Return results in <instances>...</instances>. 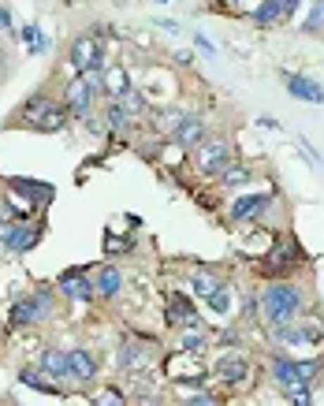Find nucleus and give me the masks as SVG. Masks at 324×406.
Here are the masks:
<instances>
[{"label": "nucleus", "mask_w": 324, "mask_h": 406, "mask_svg": "<svg viewBox=\"0 0 324 406\" xmlns=\"http://www.w3.org/2000/svg\"><path fill=\"white\" fill-rule=\"evenodd\" d=\"M302 306H306V295L298 291L294 283H272L261 295V313L272 328H276V324H291L298 313H302Z\"/></svg>", "instance_id": "obj_1"}, {"label": "nucleus", "mask_w": 324, "mask_h": 406, "mask_svg": "<svg viewBox=\"0 0 324 406\" xmlns=\"http://www.w3.org/2000/svg\"><path fill=\"white\" fill-rule=\"evenodd\" d=\"M231 161H235V146L228 138H205L198 146V156H194L201 176H220Z\"/></svg>", "instance_id": "obj_2"}, {"label": "nucleus", "mask_w": 324, "mask_h": 406, "mask_svg": "<svg viewBox=\"0 0 324 406\" xmlns=\"http://www.w3.org/2000/svg\"><path fill=\"white\" fill-rule=\"evenodd\" d=\"M71 68L79 71V75H105V49L97 45V37H75L71 42Z\"/></svg>", "instance_id": "obj_3"}, {"label": "nucleus", "mask_w": 324, "mask_h": 406, "mask_svg": "<svg viewBox=\"0 0 324 406\" xmlns=\"http://www.w3.org/2000/svg\"><path fill=\"white\" fill-rule=\"evenodd\" d=\"M49 313H53V295H49V291H37V295H27V298H19V302L11 306L8 324H11V328H23V324L45 321Z\"/></svg>", "instance_id": "obj_4"}, {"label": "nucleus", "mask_w": 324, "mask_h": 406, "mask_svg": "<svg viewBox=\"0 0 324 406\" xmlns=\"http://www.w3.org/2000/svg\"><path fill=\"white\" fill-rule=\"evenodd\" d=\"M101 90V75H75L71 86H68V109L71 116H79V120H86L89 109H94V94Z\"/></svg>", "instance_id": "obj_5"}, {"label": "nucleus", "mask_w": 324, "mask_h": 406, "mask_svg": "<svg viewBox=\"0 0 324 406\" xmlns=\"http://www.w3.org/2000/svg\"><path fill=\"white\" fill-rule=\"evenodd\" d=\"M60 291L68 295L71 302H79V306H89V298L97 295V287H94V280H89L86 272L71 269V272H63V276H60Z\"/></svg>", "instance_id": "obj_6"}, {"label": "nucleus", "mask_w": 324, "mask_h": 406, "mask_svg": "<svg viewBox=\"0 0 324 406\" xmlns=\"http://www.w3.org/2000/svg\"><path fill=\"white\" fill-rule=\"evenodd\" d=\"M37 239H42V231H37V228H27L23 220H19V224H11V228H0V242H4L11 254H27V250H34Z\"/></svg>", "instance_id": "obj_7"}, {"label": "nucleus", "mask_w": 324, "mask_h": 406, "mask_svg": "<svg viewBox=\"0 0 324 406\" xmlns=\"http://www.w3.org/2000/svg\"><path fill=\"white\" fill-rule=\"evenodd\" d=\"M172 138H175V146H183V149H198L205 142V120L201 116H183L179 127L172 130Z\"/></svg>", "instance_id": "obj_8"}, {"label": "nucleus", "mask_w": 324, "mask_h": 406, "mask_svg": "<svg viewBox=\"0 0 324 406\" xmlns=\"http://www.w3.org/2000/svg\"><path fill=\"white\" fill-rule=\"evenodd\" d=\"M298 4H302V0H261V8L254 11V23H257V26L283 23V19H287Z\"/></svg>", "instance_id": "obj_9"}, {"label": "nucleus", "mask_w": 324, "mask_h": 406, "mask_svg": "<svg viewBox=\"0 0 324 406\" xmlns=\"http://www.w3.org/2000/svg\"><path fill=\"white\" fill-rule=\"evenodd\" d=\"M216 376L224 384H242L246 376H250V358L246 355H224L216 362Z\"/></svg>", "instance_id": "obj_10"}, {"label": "nucleus", "mask_w": 324, "mask_h": 406, "mask_svg": "<svg viewBox=\"0 0 324 406\" xmlns=\"http://www.w3.org/2000/svg\"><path fill=\"white\" fill-rule=\"evenodd\" d=\"M272 202V194H242L231 202V220H254L257 213H265Z\"/></svg>", "instance_id": "obj_11"}, {"label": "nucleus", "mask_w": 324, "mask_h": 406, "mask_svg": "<svg viewBox=\"0 0 324 406\" xmlns=\"http://www.w3.org/2000/svg\"><path fill=\"white\" fill-rule=\"evenodd\" d=\"M49 381H56V384H63V381H71V362H68V355L63 350H45L42 355V365H37Z\"/></svg>", "instance_id": "obj_12"}, {"label": "nucleus", "mask_w": 324, "mask_h": 406, "mask_svg": "<svg viewBox=\"0 0 324 406\" xmlns=\"http://www.w3.org/2000/svg\"><path fill=\"white\" fill-rule=\"evenodd\" d=\"M68 362H71V381L86 384V381H94V376H97V358L89 355L86 347H79V350H68Z\"/></svg>", "instance_id": "obj_13"}, {"label": "nucleus", "mask_w": 324, "mask_h": 406, "mask_svg": "<svg viewBox=\"0 0 324 406\" xmlns=\"http://www.w3.org/2000/svg\"><path fill=\"white\" fill-rule=\"evenodd\" d=\"M287 90H291V97L309 101V104H320L324 101V86L313 82V78H306V75H287Z\"/></svg>", "instance_id": "obj_14"}, {"label": "nucleus", "mask_w": 324, "mask_h": 406, "mask_svg": "<svg viewBox=\"0 0 324 406\" xmlns=\"http://www.w3.org/2000/svg\"><path fill=\"white\" fill-rule=\"evenodd\" d=\"M94 287H97V295L101 298H116V295H120L123 291V272L120 269H101L97 272V276H94Z\"/></svg>", "instance_id": "obj_15"}, {"label": "nucleus", "mask_w": 324, "mask_h": 406, "mask_svg": "<svg viewBox=\"0 0 324 406\" xmlns=\"http://www.w3.org/2000/svg\"><path fill=\"white\" fill-rule=\"evenodd\" d=\"M11 187H15L19 194H27L34 205H45L49 198H53V187H49V183H37V179H11Z\"/></svg>", "instance_id": "obj_16"}, {"label": "nucleus", "mask_w": 324, "mask_h": 406, "mask_svg": "<svg viewBox=\"0 0 324 406\" xmlns=\"http://www.w3.org/2000/svg\"><path fill=\"white\" fill-rule=\"evenodd\" d=\"M53 104H56L53 97H45V94H34V97H30V101H27V104H23V109H19V116H23V120H27V123H34V127H37V123L45 120V112L53 109Z\"/></svg>", "instance_id": "obj_17"}, {"label": "nucleus", "mask_w": 324, "mask_h": 406, "mask_svg": "<svg viewBox=\"0 0 324 406\" xmlns=\"http://www.w3.org/2000/svg\"><path fill=\"white\" fill-rule=\"evenodd\" d=\"M172 309H168V317H172L175 324H187V328H194L198 324V313H194V306L187 302L183 295H172V302H168Z\"/></svg>", "instance_id": "obj_18"}, {"label": "nucleus", "mask_w": 324, "mask_h": 406, "mask_svg": "<svg viewBox=\"0 0 324 406\" xmlns=\"http://www.w3.org/2000/svg\"><path fill=\"white\" fill-rule=\"evenodd\" d=\"M268 373H272V381H276L280 388H287V384L298 381V358H276Z\"/></svg>", "instance_id": "obj_19"}, {"label": "nucleus", "mask_w": 324, "mask_h": 406, "mask_svg": "<svg viewBox=\"0 0 324 406\" xmlns=\"http://www.w3.org/2000/svg\"><path fill=\"white\" fill-rule=\"evenodd\" d=\"M250 179H254L250 168L239 164V161H231V164L224 168V172H220V187H231V190H235V187H246Z\"/></svg>", "instance_id": "obj_20"}, {"label": "nucleus", "mask_w": 324, "mask_h": 406, "mask_svg": "<svg viewBox=\"0 0 324 406\" xmlns=\"http://www.w3.org/2000/svg\"><path fill=\"white\" fill-rule=\"evenodd\" d=\"M68 116H71V109H68V104H63V109H60V104H53V109L45 112V120L37 123V130H45V135H56V130H63V127H68Z\"/></svg>", "instance_id": "obj_21"}, {"label": "nucleus", "mask_w": 324, "mask_h": 406, "mask_svg": "<svg viewBox=\"0 0 324 406\" xmlns=\"http://www.w3.org/2000/svg\"><path fill=\"white\" fill-rule=\"evenodd\" d=\"M131 120H135V116L127 112L120 101H112L108 109H105V127H108V130H116V135H120V130H127V123H131Z\"/></svg>", "instance_id": "obj_22"}, {"label": "nucleus", "mask_w": 324, "mask_h": 406, "mask_svg": "<svg viewBox=\"0 0 324 406\" xmlns=\"http://www.w3.org/2000/svg\"><path fill=\"white\" fill-rule=\"evenodd\" d=\"M19 381L27 384V388L45 391V395H60V384H56V381H45V373H37V369H23V373H19Z\"/></svg>", "instance_id": "obj_23"}, {"label": "nucleus", "mask_w": 324, "mask_h": 406, "mask_svg": "<svg viewBox=\"0 0 324 406\" xmlns=\"http://www.w3.org/2000/svg\"><path fill=\"white\" fill-rule=\"evenodd\" d=\"M190 287H194V295L209 298L213 291H220V287H224V280H220L216 272H198V276H190Z\"/></svg>", "instance_id": "obj_24"}, {"label": "nucleus", "mask_w": 324, "mask_h": 406, "mask_svg": "<svg viewBox=\"0 0 324 406\" xmlns=\"http://www.w3.org/2000/svg\"><path fill=\"white\" fill-rule=\"evenodd\" d=\"M105 90L112 94V101H120L127 90H131V78H127V71H120V68H112V71H105Z\"/></svg>", "instance_id": "obj_25"}, {"label": "nucleus", "mask_w": 324, "mask_h": 406, "mask_svg": "<svg viewBox=\"0 0 324 406\" xmlns=\"http://www.w3.org/2000/svg\"><path fill=\"white\" fill-rule=\"evenodd\" d=\"M23 42H27L30 52H49V37L42 34V26H37V23H27V26H23Z\"/></svg>", "instance_id": "obj_26"}, {"label": "nucleus", "mask_w": 324, "mask_h": 406, "mask_svg": "<svg viewBox=\"0 0 324 406\" xmlns=\"http://www.w3.org/2000/svg\"><path fill=\"white\" fill-rule=\"evenodd\" d=\"M283 395H287L291 402H298V406H309V402H313V395H309V384H306V381L287 384V388H283Z\"/></svg>", "instance_id": "obj_27"}, {"label": "nucleus", "mask_w": 324, "mask_h": 406, "mask_svg": "<svg viewBox=\"0 0 324 406\" xmlns=\"http://www.w3.org/2000/svg\"><path fill=\"white\" fill-rule=\"evenodd\" d=\"M120 104H123V109L131 112V116H142V112H146V97H142L135 86H131V90H127V94L120 97Z\"/></svg>", "instance_id": "obj_28"}, {"label": "nucleus", "mask_w": 324, "mask_h": 406, "mask_svg": "<svg viewBox=\"0 0 324 406\" xmlns=\"http://www.w3.org/2000/svg\"><path fill=\"white\" fill-rule=\"evenodd\" d=\"M205 306H209L213 313H228L231 309V291H228V287H220V291H213L209 298H205Z\"/></svg>", "instance_id": "obj_29"}, {"label": "nucleus", "mask_w": 324, "mask_h": 406, "mask_svg": "<svg viewBox=\"0 0 324 406\" xmlns=\"http://www.w3.org/2000/svg\"><path fill=\"white\" fill-rule=\"evenodd\" d=\"M120 365L123 369H138V365H146V355H142L138 347H123L120 350Z\"/></svg>", "instance_id": "obj_30"}, {"label": "nucleus", "mask_w": 324, "mask_h": 406, "mask_svg": "<svg viewBox=\"0 0 324 406\" xmlns=\"http://www.w3.org/2000/svg\"><path fill=\"white\" fill-rule=\"evenodd\" d=\"M179 120H183V112H175V109H164V112H157V130H172L179 127Z\"/></svg>", "instance_id": "obj_31"}, {"label": "nucleus", "mask_w": 324, "mask_h": 406, "mask_svg": "<svg viewBox=\"0 0 324 406\" xmlns=\"http://www.w3.org/2000/svg\"><path fill=\"white\" fill-rule=\"evenodd\" d=\"M320 365H324L320 358H302V362H298V381L309 384V381H313V376L320 373Z\"/></svg>", "instance_id": "obj_32"}, {"label": "nucleus", "mask_w": 324, "mask_h": 406, "mask_svg": "<svg viewBox=\"0 0 324 406\" xmlns=\"http://www.w3.org/2000/svg\"><path fill=\"white\" fill-rule=\"evenodd\" d=\"M320 26H324V0H317L313 11H309V19H306V30H309V34L320 30Z\"/></svg>", "instance_id": "obj_33"}, {"label": "nucleus", "mask_w": 324, "mask_h": 406, "mask_svg": "<svg viewBox=\"0 0 324 406\" xmlns=\"http://www.w3.org/2000/svg\"><path fill=\"white\" fill-rule=\"evenodd\" d=\"M205 343H209V339H205L201 332H187L183 336V350H205Z\"/></svg>", "instance_id": "obj_34"}, {"label": "nucleus", "mask_w": 324, "mask_h": 406, "mask_svg": "<svg viewBox=\"0 0 324 406\" xmlns=\"http://www.w3.org/2000/svg\"><path fill=\"white\" fill-rule=\"evenodd\" d=\"M257 127H265V130H280V120H276V116H261V120H257Z\"/></svg>", "instance_id": "obj_35"}, {"label": "nucleus", "mask_w": 324, "mask_h": 406, "mask_svg": "<svg viewBox=\"0 0 324 406\" xmlns=\"http://www.w3.org/2000/svg\"><path fill=\"white\" fill-rule=\"evenodd\" d=\"M8 30H11V11L0 8V34H8Z\"/></svg>", "instance_id": "obj_36"}, {"label": "nucleus", "mask_w": 324, "mask_h": 406, "mask_svg": "<svg viewBox=\"0 0 324 406\" xmlns=\"http://www.w3.org/2000/svg\"><path fill=\"white\" fill-rule=\"evenodd\" d=\"M97 402H123V395H120V391H101Z\"/></svg>", "instance_id": "obj_37"}, {"label": "nucleus", "mask_w": 324, "mask_h": 406, "mask_svg": "<svg viewBox=\"0 0 324 406\" xmlns=\"http://www.w3.org/2000/svg\"><path fill=\"white\" fill-rule=\"evenodd\" d=\"M183 402H190V406H198V402H216V395H201V391H198V395H187Z\"/></svg>", "instance_id": "obj_38"}, {"label": "nucleus", "mask_w": 324, "mask_h": 406, "mask_svg": "<svg viewBox=\"0 0 324 406\" xmlns=\"http://www.w3.org/2000/svg\"><path fill=\"white\" fill-rule=\"evenodd\" d=\"M194 45H198V49H205V52H213V42H205V34H198V37H194Z\"/></svg>", "instance_id": "obj_39"}, {"label": "nucleus", "mask_w": 324, "mask_h": 406, "mask_svg": "<svg viewBox=\"0 0 324 406\" xmlns=\"http://www.w3.org/2000/svg\"><path fill=\"white\" fill-rule=\"evenodd\" d=\"M4 63H8V60H4V52H0V71H4Z\"/></svg>", "instance_id": "obj_40"}, {"label": "nucleus", "mask_w": 324, "mask_h": 406, "mask_svg": "<svg viewBox=\"0 0 324 406\" xmlns=\"http://www.w3.org/2000/svg\"><path fill=\"white\" fill-rule=\"evenodd\" d=\"M0 228H4V216H0Z\"/></svg>", "instance_id": "obj_41"}]
</instances>
